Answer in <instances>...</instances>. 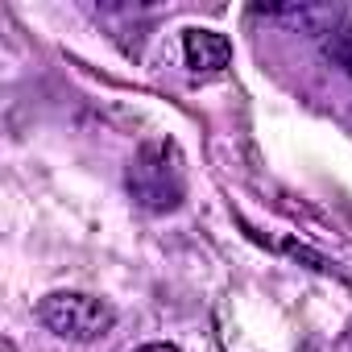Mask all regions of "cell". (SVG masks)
<instances>
[{
	"label": "cell",
	"mask_w": 352,
	"mask_h": 352,
	"mask_svg": "<svg viewBox=\"0 0 352 352\" xmlns=\"http://www.w3.org/2000/svg\"><path fill=\"white\" fill-rule=\"evenodd\" d=\"M183 54L195 75H216L232 63V42L216 30H187L183 34Z\"/></svg>",
	"instance_id": "cell-3"
},
{
	"label": "cell",
	"mask_w": 352,
	"mask_h": 352,
	"mask_svg": "<svg viewBox=\"0 0 352 352\" xmlns=\"http://www.w3.org/2000/svg\"><path fill=\"white\" fill-rule=\"evenodd\" d=\"M137 352H179L174 344H145V348H137Z\"/></svg>",
	"instance_id": "cell-5"
},
{
	"label": "cell",
	"mask_w": 352,
	"mask_h": 352,
	"mask_svg": "<svg viewBox=\"0 0 352 352\" xmlns=\"http://www.w3.org/2000/svg\"><path fill=\"white\" fill-rule=\"evenodd\" d=\"M129 195L145 208V212H174L187 195V166L183 153L170 137H153L137 149L129 174Z\"/></svg>",
	"instance_id": "cell-1"
},
{
	"label": "cell",
	"mask_w": 352,
	"mask_h": 352,
	"mask_svg": "<svg viewBox=\"0 0 352 352\" xmlns=\"http://www.w3.org/2000/svg\"><path fill=\"white\" fill-rule=\"evenodd\" d=\"M323 54L352 79V21L348 25H340V30H331L327 38H323Z\"/></svg>",
	"instance_id": "cell-4"
},
{
	"label": "cell",
	"mask_w": 352,
	"mask_h": 352,
	"mask_svg": "<svg viewBox=\"0 0 352 352\" xmlns=\"http://www.w3.org/2000/svg\"><path fill=\"white\" fill-rule=\"evenodd\" d=\"M38 319L58 336V340H71V344H91V340H104L116 323V311L104 302V298H91V294H79V290H54L38 302Z\"/></svg>",
	"instance_id": "cell-2"
}]
</instances>
